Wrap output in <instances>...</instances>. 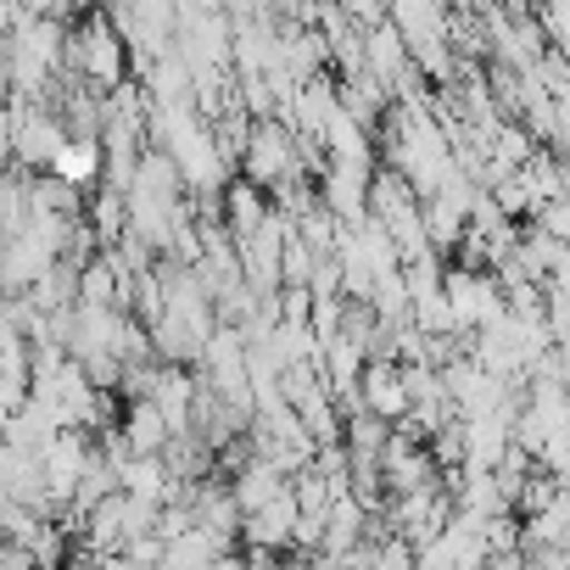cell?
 I'll use <instances>...</instances> for the list:
<instances>
[{
	"label": "cell",
	"instance_id": "obj_4",
	"mask_svg": "<svg viewBox=\"0 0 570 570\" xmlns=\"http://www.w3.org/2000/svg\"><path fill=\"white\" fill-rule=\"evenodd\" d=\"M246 174H252V185L292 179V140H285L279 124H257L246 135Z\"/></svg>",
	"mask_w": 570,
	"mask_h": 570
},
{
	"label": "cell",
	"instance_id": "obj_10",
	"mask_svg": "<svg viewBox=\"0 0 570 570\" xmlns=\"http://www.w3.org/2000/svg\"><path fill=\"white\" fill-rule=\"evenodd\" d=\"M559 358H564V375H570V342H559Z\"/></svg>",
	"mask_w": 570,
	"mask_h": 570
},
{
	"label": "cell",
	"instance_id": "obj_8",
	"mask_svg": "<svg viewBox=\"0 0 570 570\" xmlns=\"http://www.w3.org/2000/svg\"><path fill=\"white\" fill-rule=\"evenodd\" d=\"M229 224H235L240 235H252V229L263 224V202H257V185H235V190H229Z\"/></svg>",
	"mask_w": 570,
	"mask_h": 570
},
{
	"label": "cell",
	"instance_id": "obj_9",
	"mask_svg": "<svg viewBox=\"0 0 570 570\" xmlns=\"http://www.w3.org/2000/svg\"><path fill=\"white\" fill-rule=\"evenodd\" d=\"M207 570H246V559H240V553H218Z\"/></svg>",
	"mask_w": 570,
	"mask_h": 570
},
{
	"label": "cell",
	"instance_id": "obj_7",
	"mask_svg": "<svg viewBox=\"0 0 570 570\" xmlns=\"http://www.w3.org/2000/svg\"><path fill=\"white\" fill-rule=\"evenodd\" d=\"M51 168H57V179H62V185H79V179H90V174H96V146H62Z\"/></svg>",
	"mask_w": 570,
	"mask_h": 570
},
{
	"label": "cell",
	"instance_id": "obj_1",
	"mask_svg": "<svg viewBox=\"0 0 570 570\" xmlns=\"http://www.w3.org/2000/svg\"><path fill=\"white\" fill-rule=\"evenodd\" d=\"M85 464H90V442L73 431V425H62L46 448H40V475H46V498L51 503H68L73 492H79V481H85Z\"/></svg>",
	"mask_w": 570,
	"mask_h": 570
},
{
	"label": "cell",
	"instance_id": "obj_6",
	"mask_svg": "<svg viewBox=\"0 0 570 570\" xmlns=\"http://www.w3.org/2000/svg\"><path fill=\"white\" fill-rule=\"evenodd\" d=\"M168 420L157 414V403H135L129 409V420H124V448L129 453H163L168 448Z\"/></svg>",
	"mask_w": 570,
	"mask_h": 570
},
{
	"label": "cell",
	"instance_id": "obj_5",
	"mask_svg": "<svg viewBox=\"0 0 570 570\" xmlns=\"http://www.w3.org/2000/svg\"><path fill=\"white\" fill-rule=\"evenodd\" d=\"M364 403L375 420H409V386L397 364H370L364 370Z\"/></svg>",
	"mask_w": 570,
	"mask_h": 570
},
{
	"label": "cell",
	"instance_id": "obj_2",
	"mask_svg": "<svg viewBox=\"0 0 570 570\" xmlns=\"http://www.w3.org/2000/svg\"><path fill=\"white\" fill-rule=\"evenodd\" d=\"M442 297H448L459 331H487L492 320H503V297H498V285L487 274H464V268L448 274L442 279Z\"/></svg>",
	"mask_w": 570,
	"mask_h": 570
},
{
	"label": "cell",
	"instance_id": "obj_3",
	"mask_svg": "<svg viewBox=\"0 0 570 570\" xmlns=\"http://www.w3.org/2000/svg\"><path fill=\"white\" fill-rule=\"evenodd\" d=\"M68 57H73L96 85H118V79H124V40H118V29H107L101 18H90V23L73 29Z\"/></svg>",
	"mask_w": 570,
	"mask_h": 570
}]
</instances>
